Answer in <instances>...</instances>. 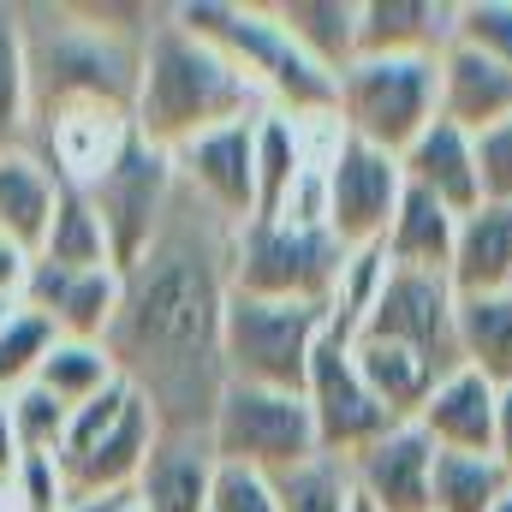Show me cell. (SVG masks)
<instances>
[{
  "label": "cell",
  "mask_w": 512,
  "mask_h": 512,
  "mask_svg": "<svg viewBox=\"0 0 512 512\" xmlns=\"http://www.w3.org/2000/svg\"><path fill=\"white\" fill-rule=\"evenodd\" d=\"M233 245L239 227H227L209 203H197L179 185L167 227L137 256V268H126L120 316L102 346L114 370L149 399L161 435H209V417L221 405Z\"/></svg>",
  "instance_id": "6da1fadb"
},
{
  "label": "cell",
  "mask_w": 512,
  "mask_h": 512,
  "mask_svg": "<svg viewBox=\"0 0 512 512\" xmlns=\"http://www.w3.org/2000/svg\"><path fill=\"white\" fill-rule=\"evenodd\" d=\"M30 60V120L60 126L72 114L131 120L143 84V48L161 12L149 6H42L18 12Z\"/></svg>",
  "instance_id": "7a4b0ae2"
},
{
  "label": "cell",
  "mask_w": 512,
  "mask_h": 512,
  "mask_svg": "<svg viewBox=\"0 0 512 512\" xmlns=\"http://www.w3.org/2000/svg\"><path fill=\"white\" fill-rule=\"evenodd\" d=\"M262 114H268V102L251 78L221 48L191 36L173 12H161V24L149 30V48H143V84H137L131 131L173 155L179 143H191L203 131L262 120Z\"/></svg>",
  "instance_id": "3957f363"
},
{
  "label": "cell",
  "mask_w": 512,
  "mask_h": 512,
  "mask_svg": "<svg viewBox=\"0 0 512 512\" xmlns=\"http://www.w3.org/2000/svg\"><path fill=\"white\" fill-rule=\"evenodd\" d=\"M191 36H203L209 48H221L268 102V114H286V120H334V102H340V84L286 36L280 12L262 6V0H179L167 6Z\"/></svg>",
  "instance_id": "277c9868"
},
{
  "label": "cell",
  "mask_w": 512,
  "mask_h": 512,
  "mask_svg": "<svg viewBox=\"0 0 512 512\" xmlns=\"http://www.w3.org/2000/svg\"><path fill=\"white\" fill-rule=\"evenodd\" d=\"M328 304H280V298H227V328H221V364L227 382L274 387V393H304L310 358L328 334Z\"/></svg>",
  "instance_id": "5b68a950"
},
{
  "label": "cell",
  "mask_w": 512,
  "mask_h": 512,
  "mask_svg": "<svg viewBox=\"0 0 512 512\" xmlns=\"http://www.w3.org/2000/svg\"><path fill=\"white\" fill-rule=\"evenodd\" d=\"M334 120H340V137H358L382 155H405L441 120V66L435 60H358V66H346Z\"/></svg>",
  "instance_id": "8992f818"
},
{
  "label": "cell",
  "mask_w": 512,
  "mask_h": 512,
  "mask_svg": "<svg viewBox=\"0 0 512 512\" xmlns=\"http://www.w3.org/2000/svg\"><path fill=\"white\" fill-rule=\"evenodd\" d=\"M346 245L328 227L304 221H251L233 245V292L280 298V304H328L346 274Z\"/></svg>",
  "instance_id": "52a82bcc"
},
{
  "label": "cell",
  "mask_w": 512,
  "mask_h": 512,
  "mask_svg": "<svg viewBox=\"0 0 512 512\" xmlns=\"http://www.w3.org/2000/svg\"><path fill=\"white\" fill-rule=\"evenodd\" d=\"M209 447L221 465H239L256 477H280V471L322 459L316 417H310L304 393H274V387L245 382L221 387V405L209 417Z\"/></svg>",
  "instance_id": "ba28073f"
},
{
  "label": "cell",
  "mask_w": 512,
  "mask_h": 512,
  "mask_svg": "<svg viewBox=\"0 0 512 512\" xmlns=\"http://www.w3.org/2000/svg\"><path fill=\"white\" fill-rule=\"evenodd\" d=\"M78 191L90 197V209H96V221L108 233L114 268L126 274V268H137V256L155 245V233L167 227L173 197H179V173H173L167 149H155L137 131H126V143L108 155V167L96 179H84Z\"/></svg>",
  "instance_id": "9c48e42d"
},
{
  "label": "cell",
  "mask_w": 512,
  "mask_h": 512,
  "mask_svg": "<svg viewBox=\"0 0 512 512\" xmlns=\"http://www.w3.org/2000/svg\"><path fill=\"white\" fill-rule=\"evenodd\" d=\"M358 340H387V346H405L417 352L441 382L453 370H465V352H459V292L447 274H411V268H387L382 298L376 310L364 316Z\"/></svg>",
  "instance_id": "30bf717a"
},
{
  "label": "cell",
  "mask_w": 512,
  "mask_h": 512,
  "mask_svg": "<svg viewBox=\"0 0 512 512\" xmlns=\"http://www.w3.org/2000/svg\"><path fill=\"white\" fill-rule=\"evenodd\" d=\"M322 185H328V233L346 251H370L382 245L399 203H405V167L399 155H382L358 137H340L334 155L322 161Z\"/></svg>",
  "instance_id": "8fae6325"
},
{
  "label": "cell",
  "mask_w": 512,
  "mask_h": 512,
  "mask_svg": "<svg viewBox=\"0 0 512 512\" xmlns=\"http://www.w3.org/2000/svg\"><path fill=\"white\" fill-rule=\"evenodd\" d=\"M304 405L316 417V441L328 459H358L364 447H376L382 435L399 429V417L370 393V382L358 376L352 340L322 334L316 358H310V382H304Z\"/></svg>",
  "instance_id": "7c38bea8"
},
{
  "label": "cell",
  "mask_w": 512,
  "mask_h": 512,
  "mask_svg": "<svg viewBox=\"0 0 512 512\" xmlns=\"http://www.w3.org/2000/svg\"><path fill=\"white\" fill-rule=\"evenodd\" d=\"M173 173L197 203H209L227 227L245 233L256 221V120H239V126L203 131V137L179 143Z\"/></svg>",
  "instance_id": "4fadbf2b"
},
{
  "label": "cell",
  "mask_w": 512,
  "mask_h": 512,
  "mask_svg": "<svg viewBox=\"0 0 512 512\" xmlns=\"http://www.w3.org/2000/svg\"><path fill=\"white\" fill-rule=\"evenodd\" d=\"M155 441H161V423H155L149 399L137 393V399H131V411L114 423V429H108V435H96L90 447L60 453L66 495H72V501H108V495H131V489H137V477H143V465H149V453H155Z\"/></svg>",
  "instance_id": "5bb4252c"
},
{
  "label": "cell",
  "mask_w": 512,
  "mask_h": 512,
  "mask_svg": "<svg viewBox=\"0 0 512 512\" xmlns=\"http://www.w3.org/2000/svg\"><path fill=\"white\" fill-rule=\"evenodd\" d=\"M346 471L376 512H435V441L417 423H399L376 447L346 459Z\"/></svg>",
  "instance_id": "9a60e30c"
},
{
  "label": "cell",
  "mask_w": 512,
  "mask_h": 512,
  "mask_svg": "<svg viewBox=\"0 0 512 512\" xmlns=\"http://www.w3.org/2000/svg\"><path fill=\"white\" fill-rule=\"evenodd\" d=\"M120 292H126V274L120 268H54V262H30V280H24V304L42 310L60 340H108L114 316H120Z\"/></svg>",
  "instance_id": "2e32d148"
},
{
  "label": "cell",
  "mask_w": 512,
  "mask_h": 512,
  "mask_svg": "<svg viewBox=\"0 0 512 512\" xmlns=\"http://www.w3.org/2000/svg\"><path fill=\"white\" fill-rule=\"evenodd\" d=\"M453 48V0H364L358 60H441Z\"/></svg>",
  "instance_id": "e0dca14e"
},
{
  "label": "cell",
  "mask_w": 512,
  "mask_h": 512,
  "mask_svg": "<svg viewBox=\"0 0 512 512\" xmlns=\"http://www.w3.org/2000/svg\"><path fill=\"white\" fill-rule=\"evenodd\" d=\"M399 167H405V185H411V191L435 197V203L453 209L459 221L483 209V173H477V137H471V131L435 120V126L399 155Z\"/></svg>",
  "instance_id": "ac0fdd59"
},
{
  "label": "cell",
  "mask_w": 512,
  "mask_h": 512,
  "mask_svg": "<svg viewBox=\"0 0 512 512\" xmlns=\"http://www.w3.org/2000/svg\"><path fill=\"white\" fill-rule=\"evenodd\" d=\"M215 477H221V459H215L209 435H161L131 501H137V512H209Z\"/></svg>",
  "instance_id": "d6986e66"
},
{
  "label": "cell",
  "mask_w": 512,
  "mask_h": 512,
  "mask_svg": "<svg viewBox=\"0 0 512 512\" xmlns=\"http://www.w3.org/2000/svg\"><path fill=\"white\" fill-rule=\"evenodd\" d=\"M495 423H501V387L477 370H453L417 417L435 453H495Z\"/></svg>",
  "instance_id": "ffe728a7"
},
{
  "label": "cell",
  "mask_w": 512,
  "mask_h": 512,
  "mask_svg": "<svg viewBox=\"0 0 512 512\" xmlns=\"http://www.w3.org/2000/svg\"><path fill=\"white\" fill-rule=\"evenodd\" d=\"M60 209V173L36 149H0V239L18 251H42Z\"/></svg>",
  "instance_id": "44dd1931"
},
{
  "label": "cell",
  "mask_w": 512,
  "mask_h": 512,
  "mask_svg": "<svg viewBox=\"0 0 512 512\" xmlns=\"http://www.w3.org/2000/svg\"><path fill=\"white\" fill-rule=\"evenodd\" d=\"M441 120L471 137L512 120V66H495L471 48H447L441 60Z\"/></svg>",
  "instance_id": "7402d4cb"
},
{
  "label": "cell",
  "mask_w": 512,
  "mask_h": 512,
  "mask_svg": "<svg viewBox=\"0 0 512 512\" xmlns=\"http://www.w3.org/2000/svg\"><path fill=\"white\" fill-rule=\"evenodd\" d=\"M447 280L459 298L512 292V203H483L477 215L459 221V251Z\"/></svg>",
  "instance_id": "603a6c76"
},
{
  "label": "cell",
  "mask_w": 512,
  "mask_h": 512,
  "mask_svg": "<svg viewBox=\"0 0 512 512\" xmlns=\"http://www.w3.org/2000/svg\"><path fill=\"white\" fill-rule=\"evenodd\" d=\"M387 268H411V274H453V251H459V215L441 209L435 197L405 185V203L393 215L382 239Z\"/></svg>",
  "instance_id": "cb8c5ba5"
},
{
  "label": "cell",
  "mask_w": 512,
  "mask_h": 512,
  "mask_svg": "<svg viewBox=\"0 0 512 512\" xmlns=\"http://www.w3.org/2000/svg\"><path fill=\"white\" fill-rule=\"evenodd\" d=\"M286 36L340 84L346 66H358V12L364 0H274Z\"/></svg>",
  "instance_id": "d4e9b609"
},
{
  "label": "cell",
  "mask_w": 512,
  "mask_h": 512,
  "mask_svg": "<svg viewBox=\"0 0 512 512\" xmlns=\"http://www.w3.org/2000/svg\"><path fill=\"white\" fill-rule=\"evenodd\" d=\"M352 358H358V376L370 382V393L382 399L399 423H417L423 405H429V393L441 387V376L417 352L387 346V340H352Z\"/></svg>",
  "instance_id": "484cf974"
},
{
  "label": "cell",
  "mask_w": 512,
  "mask_h": 512,
  "mask_svg": "<svg viewBox=\"0 0 512 512\" xmlns=\"http://www.w3.org/2000/svg\"><path fill=\"white\" fill-rule=\"evenodd\" d=\"M310 173L304 155V131L286 114H262L256 120V221H280L286 197L298 191V179Z\"/></svg>",
  "instance_id": "4316f807"
},
{
  "label": "cell",
  "mask_w": 512,
  "mask_h": 512,
  "mask_svg": "<svg viewBox=\"0 0 512 512\" xmlns=\"http://www.w3.org/2000/svg\"><path fill=\"white\" fill-rule=\"evenodd\" d=\"M459 352L465 370L489 376L495 387H512V292L459 298Z\"/></svg>",
  "instance_id": "83f0119b"
},
{
  "label": "cell",
  "mask_w": 512,
  "mask_h": 512,
  "mask_svg": "<svg viewBox=\"0 0 512 512\" xmlns=\"http://www.w3.org/2000/svg\"><path fill=\"white\" fill-rule=\"evenodd\" d=\"M36 262L72 268V274H84V268H114V256H108V233H102L90 197H84L72 179H60V209H54V227H48V239H42Z\"/></svg>",
  "instance_id": "f1b7e54d"
},
{
  "label": "cell",
  "mask_w": 512,
  "mask_h": 512,
  "mask_svg": "<svg viewBox=\"0 0 512 512\" xmlns=\"http://www.w3.org/2000/svg\"><path fill=\"white\" fill-rule=\"evenodd\" d=\"M512 495V471L495 453H435V512H495Z\"/></svg>",
  "instance_id": "f546056e"
},
{
  "label": "cell",
  "mask_w": 512,
  "mask_h": 512,
  "mask_svg": "<svg viewBox=\"0 0 512 512\" xmlns=\"http://www.w3.org/2000/svg\"><path fill=\"white\" fill-rule=\"evenodd\" d=\"M120 382V370H114V358H108V346L102 340H60L48 358H42V370H36V387H48L60 405H90L96 393H108V387Z\"/></svg>",
  "instance_id": "4dcf8cb0"
},
{
  "label": "cell",
  "mask_w": 512,
  "mask_h": 512,
  "mask_svg": "<svg viewBox=\"0 0 512 512\" xmlns=\"http://www.w3.org/2000/svg\"><path fill=\"white\" fill-rule=\"evenodd\" d=\"M54 346H60V328L42 310L0 304V393H18V387L36 382V370Z\"/></svg>",
  "instance_id": "1f68e13d"
},
{
  "label": "cell",
  "mask_w": 512,
  "mask_h": 512,
  "mask_svg": "<svg viewBox=\"0 0 512 512\" xmlns=\"http://www.w3.org/2000/svg\"><path fill=\"white\" fill-rule=\"evenodd\" d=\"M268 483H274L280 512H352L358 507V489H352L346 459H328V453L310 459V465H298V471H280Z\"/></svg>",
  "instance_id": "d6a6232c"
},
{
  "label": "cell",
  "mask_w": 512,
  "mask_h": 512,
  "mask_svg": "<svg viewBox=\"0 0 512 512\" xmlns=\"http://www.w3.org/2000/svg\"><path fill=\"white\" fill-rule=\"evenodd\" d=\"M30 126V60H24V24L12 6H0V149H18Z\"/></svg>",
  "instance_id": "836d02e7"
},
{
  "label": "cell",
  "mask_w": 512,
  "mask_h": 512,
  "mask_svg": "<svg viewBox=\"0 0 512 512\" xmlns=\"http://www.w3.org/2000/svg\"><path fill=\"white\" fill-rule=\"evenodd\" d=\"M12 399V429H18V453H54L66 447V429H72V405H60L48 387H18L6 393Z\"/></svg>",
  "instance_id": "e575fe53"
},
{
  "label": "cell",
  "mask_w": 512,
  "mask_h": 512,
  "mask_svg": "<svg viewBox=\"0 0 512 512\" xmlns=\"http://www.w3.org/2000/svg\"><path fill=\"white\" fill-rule=\"evenodd\" d=\"M453 48L512 66V0H453Z\"/></svg>",
  "instance_id": "d590c367"
},
{
  "label": "cell",
  "mask_w": 512,
  "mask_h": 512,
  "mask_svg": "<svg viewBox=\"0 0 512 512\" xmlns=\"http://www.w3.org/2000/svg\"><path fill=\"white\" fill-rule=\"evenodd\" d=\"M12 495H18L24 512H66V501H72L54 453H24L18 459V477H12Z\"/></svg>",
  "instance_id": "8d00e7d4"
},
{
  "label": "cell",
  "mask_w": 512,
  "mask_h": 512,
  "mask_svg": "<svg viewBox=\"0 0 512 512\" xmlns=\"http://www.w3.org/2000/svg\"><path fill=\"white\" fill-rule=\"evenodd\" d=\"M209 512H280V501H274V483H268V477L239 471V465H221V477H215V507Z\"/></svg>",
  "instance_id": "74e56055"
},
{
  "label": "cell",
  "mask_w": 512,
  "mask_h": 512,
  "mask_svg": "<svg viewBox=\"0 0 512 512\" xmlns=\"http://www.w3.org/2000/svg\"><path fill=\"white\" fill-rule=\"evenodd\" d=\"M477 173H483V203H512V120L477 137Z\"/></svg>",
  "instance_id": "f35d334b"
},
{
  "label": "cell",
  "mask_w": 512,
  "mask_h": 512,
  "mask_svg": "<svg viewBox=\"0 0 512 512\" xmlns=\"http://www.w3.org/2000/svg\"><path fill=\"white\" fill-rule=\"evenodd\" d=\"M18 459H24V453H18V429H12V399L0 393V483H6V489H12V477H18Z\"/></svg>",
  "instance_id": "ab89813d"
},
{
  "label": "cell",
  "mask_w": 512,
  "mask_h": 512,
  "mask_svg": "<svg viewBox=\"0 0 512 512\" xmlns=\"http://www.w3.org/2000/svg\"><path fill=\"white\" fill-rule=\"evenodd\" d=\"M495 459L512 471V387H501V423H495Z\"/></svg>",
  "instance_id": "60d3db41"
},
{
  "label": "cell",
  "mask_w": 512,
  "mask_h": 512,
  "mask_svg": "<svg viewBox=\"0 0 512 512\" xmlns=\"http://www.w3.org/2000/svg\"><path fill=\"white\" fill-rule=\"evenodd\" d=\"M131 495H108V501H66V512H126Z\"/></svg>",
  "instance_id": "b9f144b4"
},
{
  "label": "cell",
  "mask_w": 512,
  "mask_h": 512,
  "mask_svg": "<svg viewBox=\"0 0 512 512\" xmlns=\"http://www.w3.org/2000/svg\"><path fill=\"white\" fill-rule=\"evenodd\" d=\"M352 512H376V507H370V501H364V495H358V507H352Z\"/></svg>",
  "instance_id": "7bdbcfd3"
},
{
  "label": "cell",
  "mask_w": 512,
  "mask_h": 512,
  "mask_svg": "<svg viewBox=\"0 0 512 512\" xmlns=\"http://www.w3.org/2000/svg\"><path fill=\"white\" fill-rule=\"evenodd\" d=\"M495 512H512V495H507V501H501V507H495Z\"/></svg>",
  "instance_id": "ee69618b"
},
{
  "label": "cell",
  "mask_w": 512,
  "mask_h": 512,
  "mask_svg": "<svg viewBox=\"0 0 512 512\" xmlns=\"http://www.w3.org/2000/svg\"><path fill=\"white\" fill-rule=\"evenodd\" d=\"M126 512H137V501H126Z\"/></svg>",
  "instance_id": "f6af8a7d"
}]
</instances>
